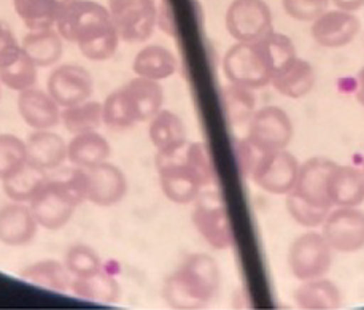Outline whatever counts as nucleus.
Listing matches in <instances>:
<instances>
[{
  "label": "nucleus",
  "instance_id": "26",
  "mask_svg": "<svg viewBox=\"0 0 364 310\" xmlns=\"http://www.w3.org/2000/svg\"><path fill=\"white\" fill-rule=\"evenodd\" d=\"M178 69V60L173 53L161 45H148L141 48L132 63V70L137 77L150 78L154 82L175 75Z\"/></svg>",
  "mask_w": 364,
  "mask_h": 310
},
{
  "label": "nucleus",
  "instance_id": "23",
  "mask_svg": "<svg viewBox=\"0 0 364 310\" xmlns=\"http://www.w3.org/2000/svg\"><path fill=\"white\" fill-rule=\"evenodd\" d=\"M271 85L282 96L301 99L312 91L315 85V70L306 59L294 56L275 73Z\"/></svg>",
  "mask_w": 364,
  "mask_h": 310
},
{
  "label": "nucleus",
  "instance_id": "25",
  "mask_svg": "<svg viewBox=\"0 0 364 310\" xmlns=\"http://www.w3.org/2000/svg\"><path fill=\"white\" fill-rule=\"evenodd\" d=\"M23 53L37 67H51L64 55V38L56 28L29 31L21 42Z\"/></svg>",
  "mask_w": 364,
  "mask_h": 310
},
{
  "label": "nucleus",
  "instance_id": "31",
  "mask_svg": "<svg viewBox=\"0 0 364 310\" xmlns=\"http://www.w3.org/2000/svg\"><path fill=\"white\" fill-rule=\"evenodd\" d=\"M46 173L48 172L38 169V167L28 163L15 175H11V177L2 181L5 196L11 199L13 202L29 204V202L42 191L46 181H48L50 177Z\"/></svg>",
  "mask_w": 364,
  "mask_h": 310
},
{
  "label": "nucleus",
  "instance_id": "13",
  "mask_svg": "<svg viewBox=\"0 0 364 310\" xmlns=\"http://www.w3.org/2000/svg\"><path fill=\"white\" fill-rule=\"evenodd\" d=\"M299 161L287 150L264 153L252 172V180L262 191L287 196L296 186Z\"/></svg>",
  "mask_w": 364,
  "mask_h": 310
},
{
  "label": "nucleus",
  "instance_id": "12",
  "mask_svg": "<svg viewBox=\"0 0 364 310\" xmlns=\"http://www.w3.org/2000/svg\"><path fill=\"white\" fill-rule=\"evenodd\" d=\"M321 228L333 252L356 253L364 248V212L358 207H333Z\"/></svg>",
  "mask_w": 364,
  "mask_h": 310
},
{
  "label": "nucleus",
  "instance_id": "24",
  "mask_svg": "<svg viewBox=\"0 0 364 310\" xmlns=\"http://www.w3.org/2000/svg\"><path fill=\"white\" fill-rule=\"evenodd\" d=\"M112 154V146L104 136L97 131L83 132L73 136L67 144V159L75 167L91 169L107 163Z\"/></svg>",
  "mask_w": 364,
  "mask_h": 310
},
{
  "label": "nucleus",
  "instance_id": "44",
  "mask_svg": "<svg viewBox=\"0 0 364 310\" xmlns=\"http://www.w3.org/2000/svg\"><path fill=\"white\" fill-rule=\"evenodd\" d=\"M0 85H2V83H0ZM0 94H2V91H0Z\"/></svg>",
  "mask_w": 364,
  "mask_h": 310
},
{
  "label": "nucleus",
  "instance_id": "39",
  "mask_svg": "<svg viewBox=\"0 0 364 310\" xmlns=\"http://www.w3.org/2000/svg\"><path fill=\"white\" fill-rule=\"evenodd\" d=\"M329 0H282V6L289 18L299 23H312L329 9Z\"/></svg>",
  "mask_w": 364,
  "mask_h": 310
},
{
  "label": "nucleus",
  "instance_id": "42",
  "mask_svg": "<svg viewBox=\"0 0 364 310\" xmlns=\"http://www.w3.org/2000/svg\"><path fill=\"white\" fill-rule=\"evenodd\" d=\"M336 9L346 10V11H358L364 6V0H329Z\"/></svg>",
  "mask_w": 364,
  "mask_h": 310
},
{
  "label": "nucleus",
  "instance_id": "1",
  "mask_svg": "<svg viewBox=\"0 0 364 310\" xmlns=\"http://www.w3.org/2000/svg\"><path fill=\"white\" fill-rule=\"evenodd\" d=\"M294 56L293 40L271 31L255 42H235L223 58V72L229 83L255 91L271 85L280 67Z\"/></svg>",
  "mask_w": 364,
  "mask_h": 310
},
{
  "label": "nucleus",
  "instance_id": "8",
  "mask_svg": "<svg viewBox=\"0 0 364 310\" xmlns=\"http://www.w3.org/2000/svg\"><path fill=\"white\" fill-rule=\"evenodd\" d=\"M156 159L161 190L173 204H191L205 190L196 172L185 161L181 148L175 153L158 154Z\"/></svg>",
  "mask_w": 364,
  "mask_h": 310
},
{
  "label": "nucleus",
  "instance_id": "16",
  "mask_svg": "<svg viewBox=\"0 0 364 310\" xmlns=\"http://www.w3.org/2000/svg\"><path fill=\"white\" fill-rule=\"evenodd\" d=\"M87 173V201L99 207H112L124 199L127 193V178L123 171L114 164H99Z\"/></svg>",
  "mask_w": 364,
  "mask_h": 310
},
{
  "label": "nucleus",
  "instance_id": "30",
  "mask_svg": "<svg viewBox=\"0 0 364 310\" xmlns=\"http://www.w3.org/2000/svg\"><path fill=\"white\" fill-rule=\"evenodd\" d=\"M72 292L80 299L97 302V304H114L121 296L118 280L112 274L105 272L104 269L92 275H87V277L73 279Z\"/></svg>",
  "mask_w": 364,
  "mask_h": 310
},
{
  "label": "nucleus",
  "instance_id": "41",
  "mask_svg": "<svg viewBox=\"0 0 364 310\" xmlns=\"http://www.w3.org/2000/svg\"><path fill=\"white\" fill-rule=\"evenodd\" d=\"M262 154L264 153H261L258 148H255L250 141L247 140V137L244 140H240L237 146H235V158H237L240 173L245 175V177H250L255 166L258 164Z\"/></svg>",
  "mask_w": 364,
  "mask_h": 310
},
{
  "label": "nucleus",
  "instance_id": "45",
  "mask_svg": "<svg viewBox=\"0 0 364 310\" xmlns=\"http://www.w3.org/2000/svg\"><path fill=\"white\" fill-rule=\"evenodd\" d=\"M363 171H364V167H363Z\"/></svg>",
  "mask_w": 364,
  "mask_h": 310
},
{
  "label": "nucleus",
  "instance_id": "43",
  "mask_svg": "<svg viewBox=\"0 0 364 310\" xmlns=\"http://www.w3.org/2000/svg\"><path fill=\"white\" fill-rule=\"evenodd\" d=\"M356 100L364 107V67L356 77Z\"/></svg>",
  "mask_w": 364,
  "mask_h": 310
},
{
  "label": "nucleus",
  "instance_id": "11",
  "mask_svg": "<svg viewBox=\"0 0 364 310\" xmlns=\"http://www.w3.org/2000/svg\"><path fill=\"white\" fill-rule=\"evenodd\" d=\"M226 31L235 42H255L272 28V11L264 0H232L225 15Z\"/></svg>",
  "mask_w": 364,
  "mask_h": 310
},
{
  "label": "nucleus",
  "instance_id": "4",
  "mask_svg": "<svg viewBox=\"0 0 364 310\" xmlns=\"http://www.w3.org/2000/svg\"><path fill=\"white\" fill-rule=\"evenodd\" d=\"M85 201H87L86 169L73 167L59 177L48 178L42 191L29 202V207L40 228L58 231L69 223Z\"/></svg>",
  "mask_w": 364,
  "mask_h": 310
},
{
  "label": "nucleus",
  "instance_id": "27",
  "mask_svg": "<svg viewBox=\"0 0 364 310\" xmlns=\"http://www.w3.org/2000/svg\"><path fill=\"white\" fill-rule=\"evenodd\" d=\"M296 306L306 310H333L342 306V293L334 282L325 277L304 280L294 289Z\"/></svg>",
  "mask_w": 364,
  "mask_h": 310
},
{
  "label": "nucleus",
  "instance_id": "36",
  "mask_svg": "<svg viewBox=\"0 0 364 310\" xmlns=\"http://www.w3.org/2000/svg\"><path fill=\"white\" fill-rule=\"evenodd\" d=\"M287 210L289 217L298 225L306 228H316L323 225V221H325L331 208L316 205L314 202L302 198L301 194L291 191L287 194Z\"/></svg>",
  "mask_w": 364,
  "mask_h": 310
},
{
  "label": "nucleus",
  "instance_id": "7",
  "mask_svg": "<svg viewBox=\"0 0 364 310\" xmlns=\"http://www.w3.org/2000/svg\"><path fill=\"white\" fill-rule=\"evenodd\" d=\"M107 9L123 42H145L156 28L159 16L156 0H109Z\"/></svg>",
  "mask_w": 364,
  "mask_h": 310
},
{
  "label": "nucleus",
  "instance_id": "28",
  "mask_svg": "<svg viewBox=\"0 0 364 310\" xmlns=\"http://www.w3.org/2000/svg\"><path fill=\"white\" fill-rule=\"evenodd\" d=\"M70 0H13L18 18L29 31L55 28L64 6Z\"/></svg>",
  "mask_w": 364,
  "mask_h": 310
},
{
  "label": "nucleus",
  "instance_id": "2",
  "mask_svg": "<svg viewBox=\"0 0 364 310\" xmlns=\"http://www.w3.org/2000/svg\"><path fill=\"white\" fill-rule=\"evenodd\" d=\"M55 28L65 42L77 45L80 53L92 63L110 59L121 42L109 9L94 0H70L60 11Z\"/></svg>",
  "mask_w": 364,
  "mask_h": 310
},
{
  "label": "nucleus",
  "instance_id": "19",
  "mask_svg": "<svg viewBox=\"0 0 364 310\" xmlns=\"http://www.w3.org/2000/svg\"><path fill=\"white\" fill-rule=\"evenodd\" d=\"M336 163L325 158H310L299 166L298 180L294 190L302 198L316 205L333 208L328 196V181Z\"/></svg>",
  "mask_w": 364,
  "mask_h": 310
},
{
  "label": "nucleus",
  "instance_id": "38",
  "mask_svg": "<svg viewBox=\"0 0 364 310\" xmlns=\"http://www.w3.org/2000/svg\"><path fill=\"white\" fill-rule=\"evenodd\" d=\"M181 154L204 186H210L215 180V166L208 146L202 141H193L181 148Z\"/></svg>",
  "mask_w": 364,
  "mask_h": 310
},
{
  "label": "nucleus",
  "instance_id": "5",
  "mask_svg": "<svg viewBox=\"0 0 364 310\" xmlns=\"http://www.w3.org/2000/svg\"><path fill=\"white\" fill-rule=\"evenodd\" d=\"M164 90L159 82L136 77L102 102L104 123L112 129H127L137 123L150 121L163 109Z\"/></svg>",
  "mask_w": 364,
  "mask_h": 310
},
{
  "label": "nucleus",
  "instance_id": "17",
  "mask_svg": "<svg viewBox=\"0 0 364 310\" xmlns=\"http://www.w3.org/2000/svg\"><path fill=\"white\" fill-rule=\"evenodd\" d=\"M38 223L29 204L13 202L0 207V244L24 247L36 239Z\"/></svg>",
  "mask_w": 364,
  "mask_h": 310
},
{
  "label": "nucleus",
  "instance_id": "32",
  "mask_svg": "<svg viewBox=\"0 0 364 310\" xmlns=\"http://www.w3.org/2000/svg\"><path fill=\"white\" fill-rule=\"evenodd\" d=\"M60 123L72 136L97 131L100 124L104 123L102 104L87 99L85 102L65 107L60 112Z\"/></svg>",
  "mask_w": 364,
  "mask_h": 310
},
{
  "label": "nucleus",
  "instance_id": "20",
  "mask_svg": "<svg viewBox=\"0 0 364 310\" xmlns=\"http://www.w3.org/2000/svg\"><path fill=\"white\" fill-rule=\"evenodd\" d=\"M28 163L45 172L55 171L67 159V144L51 129L33 131L26 140Z\"/></svg>",
  "mask_w": 364,
  "mask_h": 310
},
{
  "label": "nucleus",
  "instance_id": "34",
  "mask_svg": "<svg viewBox=\"0 0 364 310\" xmlns=\"http://www.w3.org/2000/svg\"><path fill=\"white\" fill-rule=\"evenodd\" d=\"M38 67L24 55L19 56L15 63L0 69V83L9 87L11 91L21 92L31 90L37 85L38 80Z\"/></svg>",
  "mask_w": 364,
  "mask_h": 310
},
{
  "label": "nucleus",
  "instance_id": "18",
  "mask_svg": "<svg viewBox=\"0 0 364 310\" xmlns=\"http://www.w3.org/2000/svg\"><path fill=\"white\" fill-rule=\"evenodd\" d=\"M18 112L19 117L33 131L53 129L60 123L59 104L50 96L48 91L37 90L36 86L31 90L21 91L18 96Z\"/></svg>",
  "mask_w": 364,
  "mask_h": 310
},
{
  "label": "nucleus",
  "instance_id": "14",
  "mask_svg": "<svg viewBox=\"0 0 364 310\" xmlns=\"http://www.w3.org/2000/svg\"><path fill=\"white\" fill-rule=\"evenodd\" d=\"M46 91L60 109L91 99L94 82L91 73L77 64H64L50 73Z\"/></svg>",
  "mask_w": 364,
  "mask_h": 310
},
{
  "label": "nucleus",
  "instance_id": "33",
  "mask_svg": "<svg viewBox=\"0 0 364 310\" xmlns=\"http://www.w3.org/2000/svg\"><path fill=\"white\" fill-rule=\"evenodd\" d=\"M223 110L231 126L248 124L256 110V96L253 90L240 85L229 83L223 94Z\"/></svg>",
  "mask_w": 364,
  "mask_h": 310
},
{
  "label": "nucleus",
  "instance_id": "40",
  "mask_svg": "<svg viewBox=\"0 0 364 310\" xmlns=\"http://www.w3.org/2000/svg\"><path fill=\"white\" fill-rule=\"evenodd\" d=\"M23 55V46L15 32L5 21H0V69L10 65Z\"/></svg>",
  "mask_w": 364,
  "mask_h": 310
},
{
  "label": "nucleus",
  "instance_id": "21",
  "mask_svg": "<svg viewBox=\"0 0 364 310\" xmlns=\"http://www.w3.org/2000/svg\"><path fill=\"white\" fill-rule=\"evenodd\" d=\"M328 196L333 207H360L364 202V171L336 164L329 175Z\"/></svg>",
  "mask_w": 364,
  "mask_h": 310
},
{
  "label": "nucleus",
  "instance_id": "3",
  "mask_svg": "<svg viewBox=\"0 0 364 310\" xmlns=\"http://www.w3.org/2000/svg\"><path fill=\"white\" fill-rule=\"evenodd\" d=\"M220 288V267L210 255L193 253L167 277L163 296L173 309H202Z\"/></svg>",
  "mask_w": 364,
  "mask_h": 310
},
{
  "label": "nucleus",
  "instance_id": "6",
  "mask_svg": "<svg viewBox=\"0 0 364 310\" xmlns=\"http://www.w3.org/2000/svg\"><path fill=\"white\" fill-rule=\"evenodd\" d=\"M193 225L215 250H228L234 245V228L228 207L217 191H202L194 201Z\"/></svg>",
  "mask_w": 364,
  "mask_h": 310
},
{
  "label": "nucleus",
  "instance_id": "35",
  "mask_svg": "<svg viewBox=\"0 0 364 310\" xmlns=\"http://www.w3.org/2000/svg\"><path fill=\"white\" fill-rule=\"evenodd\" d=\"M28 164L26 141L13 134H0V181L15 175Z\"/></svg>",
  "mask_w": 364,
  "mask_h": 310
},
{
  "label": "nucleus",
  "instance_id": "37",
  "mask_svg": "<svg viewBox=\"0 0 364 310\" xmlns=\"http://www.w3.org/2000/svg\"><path fill=\"white\" fill-rule=\"evenodd\" d=\"M64 264L73 279L87 277L104 269L100 256L94 252V248L85 244L72 245L65 255Z\"/></svg>",
  "mask_w": 364,
  "mask_h": 310
},
{
  "label": "nucleus",
  "instance_id": "10",
  "mask_svg": "<svg viewBox=\"0 0 364 310\" xmlns=\"http://www.w3.org/2000/svg\"><path fill=\"white\" fill-rule=\"evenodd\" d=\"M294 127L288 113L277 105H267L256 110L248 121L247 140L261 153L287 150L293 139Z\"/></svg>",
  "mask_w": 364,
  "mask_h": 310
},
{
  "label": "nucleus",
  "instance_id": "15",
  "mask_svg": "<svg viewBox=\"0 0 364 310\" xmlns=\"http://www.w3.org/2000/svg\"><path fill=\"white\" fill-rule=\"evenodd\" d=\"M361 23L352 11L333 9L323 11L312 21V37L323 48L337 50L352 43L360 33Z\"/></svg>",
  "mask_w": 364,
  "mask_h": 310
},
{
  "label": "nucleus",
  "instance_id": "9",
  "mask_svg": "<svg viewBox=\"0 0 364 310\" xmlns=\"http://www.w3.org/2000/svg\"><path fill=\"white\" fill-rule=\"evenodd\" d=\"M288 266L294 277L301 282L325 277L333 267V248L323 234L306 232L289 247Z\"/></svg>",
  "mask_w": 364,
  "mask_h": 310
},
{
  "label": "nucleus",
  "instance_id": "22",
  "mask_svg": "<svg viewBox=\"0 0 364 310\" xmlns=\"http://www.w3.org/2000/svg\"><path fill=\"white\" fill-rule=\"evenodd\" d=\"M148 123V136L158 154L175 153L188 144L186 127L177 113L161 109Z\"/></svg>",
  "mask_w": 364,
  "mask_h": 310
},
{
  "label": "nucleus",
  "instance_id": "29",
  "mask_svg": "<svg viewBox=\"0 0 364 310\" xmlns=\"http://www.w3.org/2000/svg\"><path fill=\"white\" fill-rule=\"evenodd\" d=\"M19 277L36 287L59 293L72 289L73 282L69 269L65 267L64 262H59L56 260H43L33 262V264H29L28 267L23 269Z\"/></svg>",
  "mask_w": 364,
  "mask_h": 310
}]
</instances>
